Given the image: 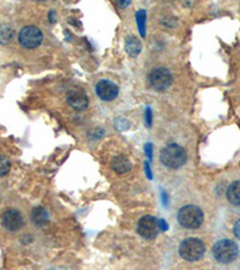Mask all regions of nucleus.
Returning <instances> with one entry per match:
<instances>
[{
  "mask_svg": "<svg viewBox=\"0 0 240 270\" xmlns=\"http://www.w3.org/2000/svg\"><path fill=\"white\" fill-rule=\"evenodd\" d=\"M187 155L185 149L182 147H180L179 144L172 143L166 146L162 149L160 155V160L166 167L168 168H176L181 167L185 162H186Z\"/></svg>",
  "mask_w": 240,
  "mask_h": 270,
  "instance_id": "1",
  "label": "nucleus"
},
{
  "mask_svg": "<svg viewBox=\"0 0 240 270\" xmlns=\"http://www.w3.org/2000/svg\"><path fill=\"white\" fill-rule=\"evenodd\" d=\"M204 220L203 211L196 206H185L179 210L178 221L180 225L189 230H195L202 225Z\"/></svg>",
  "mask_w": 240,
  "mask_h": 270,
  "instance_id": "2",
  "label": "nucleus"
},
{
  "mask_svg": "<svg viewBox=\"0 0 240 270\" xmlns=\"http://www.w3.org/2000/svg\"><path fill=\"white\" fill-rule=\"evenodd\" d=\"M239 249L237 244L232 240L223 239L217 241L212 247V253H214L215 260L220 263H231L237 258L238 256Z\"/></svg>",
  "mask_w": 240,
  "mask_h": 270,
  "instance_id": "3",
  "label": "nucleus"
},
{
  "mask_svg": "<svg viewBox=\"0 0 240 270\" xmlns=\"http://www.w3.org/2000/svg\"><path fill=\"white\" fill-rule=\"evenodd\" d=\"M204 252H206V246H204L203 241L196 238L185 239L179 246L180 256L189 262L201 260Z\"/></svg>",
  "mask_w": 240,
  "mask_h": 270,
  "instance_id": "4",
  "label": "nucleus"
},
{
  "mask_svg": "<svg viewBox=\"0 0 240 270\" xmlns=\"http://www.w3.org/2000/svg\"><path fill=\"white\" fill-rule=\"evenodd\" d=\"M173 81L172 73L165 67H156L149 73V83L151 88L156 91H165L170 88Z\"/></svg>",
  "mask_w": 240,
  "mask_h": 270,
  "instance_id": "5",
  "label": "nucleus"
},
{
  "mask_svg": "<svg viewBox=\"0 0 240 270\" xmlns=\"http://www.w3.org/2000/svg\"><path fill=\"white\" fill-rule=\"evenodd\" d=\"M18 40L23 47L26 48H36L42 42V32L36 27H24L20 31Z\"/></svg>",
  "mask_w": 240,
  "mask_h": 270,
  "instance_id": "6",
  "label": "nucleus"
},
{
  "mask_svg": "<svg viewBox=\"0 0 240 270\" xmlns=\"http://www.w3.org/2000/svg\"><path fill=\"white\" fill-rule=\"evenodd\" d=\"M137 231L143 238L154 239L155 237L157 236V233L160 232L159 221L155 219L154 216L147 215V216L142 217L140 222H138Z\"/></svg>",
  "mask_w": 240,
  "mask_h": 270,
  "instance_id": "7",
  "label": "nucleus"
},
{
  "mask_svg": "<svg viewBox=\"0 0 240 270\" xmlns=\"http://www.w3.org/2000/svg\"><path fill=\"white\" fill-rule=\"evenodd\" d=\"M66 100L73 110L83 111L88 107V96L82 89H72L67 91Z\"/></svg>",
  "mask_w": 240,
  "mask_h": 270,
  "instance_id": "8",
  "label": "nucleus"
},
{
  "mask_svg": "<svg viewBox=\"0 0 240 270\" xmlns=\"http://www.w3.org/2000/svg\"><path fill=\"white\" fill-rule=\"evenodd\" d=\"M96 92L101 100L112 101L118 96L119 88L113 82L102 80L96 84Z\"/></svg>",
  "mask_w": 240,
  "mask_h": 270,
  "instance_id": "9",
  "label": "nucleus"
},
{
  "mask_svg": "<svg viewBox=\"0 0 240 270\" xmlns=\"http://www.w3.org/2000/svg\"><path fill=\"white\" fill-rule=\"evenodd\" d=\"M2 226L11 232L21 230L23 226V217H22L21 212L17 210H7L2 216Z\"/></svg>",
  "mask_w": 240,
  "mask_h": 270,
  "instance_id": "10",
  "label": "nucleus"
},
{
  "mask_svg": "<svg viewBox=\"0 0 240 270\" xmlns=\"http://www.w3.org/2000/svg\"><path fill=\"white\" fill-rule=\"evenodd\" d=\"M112 167H113V170L116 171L117 173H126V172H129L131 170V162L127 157L124 156V155H119V156H116L112 160Z\"/></svg>",
  "mask_w": 240,
  "mask_h": 270,
  "instance_id": "11",
  "label": "nucleus"
},
{
  "mask_svg": "<svg viewBox=\"0 0 240 270\" xmlns=\"http://www.w3.org/2000/svg\"><path fill=\"white\" fill-rule=\"evenodd\" d=\"M125 50L130 57H137L142 51L141 41L136 36H129L125 42Z\"/></svg>",
  "mask_w": 240,
  "mask_h": 270,
  "instance_id": "12",
  "label": "nucleus"
},
{
  "mask_svg": "<svg viewBox=\"0 0 240 270\" xmlns=\"http://www.w3.org/2000/svg\"><path fill=\"white\" fill-rule=\"evenodd\" d=\"M31 220L36 226H43L48 222V212L42 207H36L32 209Z\"/></svg>",
  "mask_w": 240,
  "mask_h": 270,
  "instance_id": "13",
  "label": "nucleus"
},
{
  "mask_svg": "<svg viewBox=\"0 0 240 270\" xmlns=\"http://www.w3.org/2000/svg\"><path fill=\"white\" fill-rule=\"evenodd\" d=\"M227 198L234 206H240V180L232 182L227 190Z\"/></svg>",
  "mask_w": 240,
  "mask_h": 270,
  "instance_id": "14",
  "label": "nucleus"
},
{
  "mask_svg": "<svg viewBox=\"0 0 240 270\" xmlns=\"http://www.w3.org/2000/svg\"><path fill=\"white\" fill-rule=\"evenodd\" d=\"M13 37V30L9 26L0 27V43H9Z\"/></svg>",
  "mask_w": 240,
  "mask_h": 270,
  "instance_id": "15",
  "label": "nucleus"
},
{
  "mask_svg": "<svg viewBox=\"0 0 240 270\" xmlns=\"http://www.w3.org/2000/svg\"><path fill=\"white\" fill-rule=\"evenodd\" d=\"M137 24H138V29H140V32L142 36H146V17L147 13L144 10H140L137 12Z\"/></svg>",
  "mask_w": 240,
  "mask_h": 270,
  "instance_id": "16",
  "label": "nucleus"
},
{
  "mask_svg": "<svg viewBox=\"0 0 240 270\" xmlns=\"http://www.w3.org/2000/svg\"><path fill=\"white\" fill-rule=\"evenodd\" d=\"M10 167L11 163L9 159H7L6 156H4V155L0 154V177L6 176L10 172Z\"/></svg>",
  "mask_w": 240,
  "mask_h": 270,
  "instance_id": "17",
  "label": "nucleus"
},
{
  "mask_svg": "<svg viewBox=\"0 0 240 270\" xmlns=\"http://www.w3.org/2000/svg\"><path fill=\"white\" fill-rule=\"evenodd\" d=\"M233 232L234 234H236V237L240 240V219L237 221L236 225H234V228H233Z\"/></svg>",
  "mask_w": 240,
  "mask_h": 270,
  "instance_id": "18",
  "label": "nucleus"
},
{
  "mask_svg": "<svg viewBox=\"0 0 240 270\" xmlns=\"http://www.w3.org/2000/svg\"><path fill=\"white\" fill-rule=\"evenodd\" d=\"M159 228H160V232L167 231L168 226H167V223H166L165 220H160L159 221Z\"/></svg>",
  "mask_w": 240,
  "mask_h": 270,
  "instance_id": "19",
  "label": "nucleus"
},
{
  "mask_svg": "<svg viewBox=\"0 0 240 270\" xmlns=\"http://www.w3.org/2000/svg\"><path fill=\"white\" fill-rule=\"evenodd\" d=\"M147 125H148V126H150V125H151V111L149 110H147Z\"/></svg>",
  "mask_w": 240,
  "mask_h": 270,
  "instance_id": "20",
  "label": "nucleus"
},
{
  "mask_svg": "<svg viewBox=\"0 0 240 270\" xmlns=\"http://www.w3.org/2000/svg\"><path fill=\"white\" fill-rule=\"evenodd\" d=\"M146 151H147V156L150 157V160H151V152H152L151 144H147V146H146Z\"/></svg>",
  "mask_w": 240,
  "mask_h": 270,
  "instance_id": "21",
  "label": "nucleus"
},
{
  "mask_svg": "<svg viewBox=\"0 0 240 270\" xmlns=\"http://www.w3.org/2000/svg\"><path fill=\"white\" fill-rule=\"evenodd\" d=\"M146 165V173H147V177H148L149 179H152V176H151V171L149 170V163L146 162L144 163Z\"/></svg>",
  "mask_w": 240,
  "mask_h": 270,
  "instance_id": "22",
  "label": "nucleus"
},
{
  "mask_svg": "<svg viewBox=\"0 0 240 270\" xmlns=\"http://www.w3.org/2000/svg\"><path fill=\"white\" fill-rule=\"evenodd\" d=\"M161 195H162L163 204H165V206H167V195H166V192H162V193H161Z\"/></svg>",
  "mask_w": 240,
  "mask_h": 270,
  "instance_id": "23",
  "label": "nucleus"
}]
</instances>
